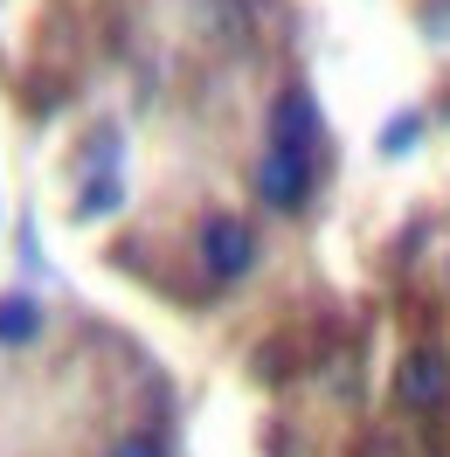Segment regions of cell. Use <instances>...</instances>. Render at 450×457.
I'll return each instance as SVG.
<instances>
[{"label": "cell", "mask_w": 450, "mask_h": 457, "mask_svg": "<svg viewBox=\"0 0 450 457\" xmlns=\"http://www.w3.org/2000/svg\"><path fill=\"white\" fill-rule=\"evenodd\" d=\"M42 312H35V298H0V340H29Z\"/></svg>", "instance_id": "277c9868"}, {"label": "cell", "mask_w": 450, "mask_h": 457, "mask_svg": "<svg viewBox=\"0 0 450 457\" xmlns=\"http://www.w3.org/2000/svg\"><path fill=\"white\" fill-rule=\"evenodd\" d=\"M201 257H208L215 278H243V270H250V228L229 222V215H215V222L201 228Z\"/></svg>", "instance_id": "3957f363"}, {"label": "cell", "mask_w": 450, "mask_h": 457, "mask_svg": "<svg viewBox=\"0 0 450 457\" xmlns=\"http://www.w3.org/2000/svg\"><path fill=\"white\" fill-rule=\"evenodd\" d=\"M395 395H402V409H437V402L450 395V361L437 346H416V353L395 368Z\"/></svg>", "instance_id": "6da1fadb"}, {"label": "cell", "mask_w": 450, "mask_h": 457, "mask_svg": "<svg viewBox=\"0 0 450 457\" xmlns=\"http://www.w3.org/2000/svg\"><path fill=\"white\" fill-rule=\"evenodd\" d=\"M256 187H263V201L291 208V201H305V187H312V160L291 153V145H271V160L256 167Z\"/></svg>", "instance_id": "7a4b0ae2"}, {"label": "cell", "mask_w": 450, "mask_h": 457, "mask_svg": "<svg viewBox=\"0 0 450 457\" xmlns=\"http://www.w3.org/2000/svg\"><path fill=\"white\" fill-rule=\"evenodd\" d=\"M112 457H167V451H160V444H153V436H125V444H118Z\"/></svg>", "instance_id": "5b68a950"}]
</instances>
